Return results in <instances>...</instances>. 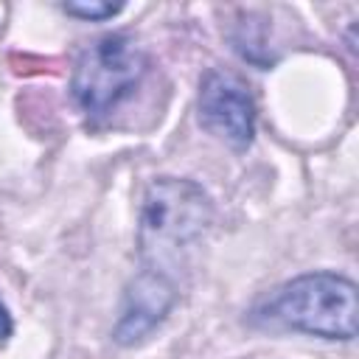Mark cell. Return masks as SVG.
Returning a JSON list of instances; mask_svg holds the SVG:
<instances>
[{
	"mask_svg": "<svg viewBox=\"0 0 359 359\" xmlns=\"http://www.w3.org/2000/svg\"><path fill=\"white\" fill-rule=\"evenodd\" d=\"M213 219L208 194L191 180L163 177L149 185L140 208V255L151 272L177 261L182 250L194 247ZM163 275V272H160Z\"/></svg>",
	"mask_w": 359,
	"mask_h": 359,
	"instance_id": "cell-1",
	"label": "cell"
},
{
	"mask_svg": "<svg viewBox=\"0 0 359 359\" xmlns=\"http://www.w3.org/2000/svg\"><path fill=\"white\" fill-rule=\"evenodd\" d=\"M266 317L325 339L356 337L359 303L353 280L334 272H311L283 283L266 300Z\"/></svg>",
	"mask_w": 359,
	"mask_h": 359,
	"instance_id": "cell-2",
	"label": "cell"
},
{
	"mask_svg": "<svg viewBox=\"0 0 359 359\" xmlns=\"http://www.w3.org/2000/svg\"><path fill=\"white\" fill-rule=\"evenodd\" d=\"M143 73L146 56L137 42L126 34H107L81 50L73 67L70 90L87 115L101 118L140 84Z\"/></svg>",
	"mask_w": 359,
	"mask_h": 359,
	"instance_id": "cell-3",
	"label": "cell"
},
{
	"mask_svg": "<svg viewBox=\"0 0 359 359\" xmlns=\"http://www.w3.org/2000/svg\"><path fill=\"white\" fill-rule=\"evenodd\" d=\"M199 118L208 132L227 140L236 149L252 143L255 135V104L247 84L227 73L210 70L199 90Z\"/></svg>",
	"mask_w": 359,
	"mask_h": 359,
	"instance_id": "cell-4",
	"label": "cell"
},
{
	"mask_svg": "<svg viewBox=\"0 0 359 359\" xmlns=\"http://www.w3.org/2000/svg\"><path fill=\"white\" fill-rule=\"evenodd\" d=\"M171 303H174V286L168 283V278L160 272H151V269L143 272L126 294V309L115 328V339L129 345V342L146 337L168 314Z\"/></svg>",
	"mask_w": 359,
	"mask_h": 359,
	"instance_id": "cell-5",
	"label": "cell"
},
{
	"mask_svg": "<svg viewBox=\"0 0 359 359\" xmlns=\"http://www.w3.org/2000/svg\"><path fill=\"white\" fill-rule=\"evenodd\" d=\"M62 8L81 20H107V17L118 14L123 6L121 3H65Z\"/></svg>",
	"mask_w": 359,
	"mask_h": 359,
	"instance_id": "cell-6",
	"label": "cell"
},
{
	"mask_svg": "<svg viewBox=\"0 0 359 359\" xmlns=\"http://www.w3.org/2000/svg\"><path fill=\"white\" fill-rule=\"evenodd\" d=\"M11 334V317H8V311H6V306L0 303V342L6 339Z\"/></svg>",
	"mask_w": 359,
	"mask_h": 359,
	"instance_id": "cell-7",
	"label": "cell"
}]
</instances>
